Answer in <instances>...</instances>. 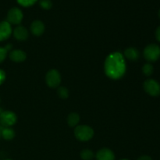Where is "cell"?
<instances>
[{
	"instance_id": "obj_1",
	"label": "cell",
	"mask_w": 160,
	"mask_h": 160,
	"mask_svg": "<svg viewBox=\"0 0 160 160\" xmlns=\"http://www.w3.org/2000/svg\"><path fill=\"white\" fill-rule=\"evenodd\" d=\"M126 62L124 56L119 52H115L106 57L104 70L106 76L113 80L121 78L126 73Z\"/></svg>"
},
{
	"instance_id": "obj_2",
	"label": "cell",
	"mask_w": 160,
	"mask_h": 160,
	"mask_svg": "<svg viewBox=\"0 0 160 160\" xmlns=\"http://www.w3.org/2000/svg\"><path fill=\"white\" fill-rule=\"evenodd\" d=\"M74 135L81 142H87L93 138L94 130L88 125H78L75 128Z\"/></svg>"
},
{
	"instance_id": "obj_3",
	"label": "cell",
	"mask_w": 160,
	"mask_h": 160,
	"mask_svg": "<svg viewBox=\"0 0 160 160\" xmlns=\"http://www.w3.org/2000/svg\"><path fill=\"white\" fill-rule=\"evenodd\" d=\"M143 55L148 62H156L160 57V47L156 44H150L145 48Z\"/></svg>"
},
{
	"instance_id": "obj_4",
	"label": "cell",
	"mask_w": 160,
	"mask_h": 160,
	"mask_svg": "<svg viewBox=\"0 0 160 160\" xmlns=\"http://www.w3.org/2000/svg\"><path fill=\"white\" fill-rule=\"evenodd\" d=\"M45 81L47 85L52 88L59 87L61 83V75L57 70H50L45 76Z\"/></svg>"
},
{
	"instance_id": "obj_5",
	"label": "cell",
	"mask_w": 160,
	"mask_h": 160,
	"mask_svg": "<svg viewBox=\"0 0 160 160\" xmlns=\"http://www.w3.org/2000/svg\"><path fill=\"white\" fill-rule=\"evenodd\" d=\"M144 90L147 94L153 97L160 95V84L154 79H148L144 82Z\"/></svg>"
},
{
	"instance_id": "obj_6",
	"label": "cell",
	"mask_w": 160,
	"mask_h": 160,
	"mask_svg": "<svg viewBox=\"0 0 160 160\" xmlns=\"http://www.w3.org/2000/svg\"><path fill=\"white\" fill-rule=\"evenodd\" d=\"M17 117L12 111H2L0 113V124L3 128H9L16 123Z\"/></svg>"
},
{
	"instance_id": "obj_7",
	"label": "cell",
	"mask_w": 160,
	"mask_h": 160,
	"mask_svg": "<svg viewBox=\"0 0 160 160\" xmlns=\"http://www.w3.org/2000/svg\"><path fill=\"white\" fill-rule=\"evenodd\" d=\"M23 12L20 9L13 7L9 10L7 13V22L10 24H20L23 20Z\"/></svg>"
},
{
	"instance_id": "obj_8",
	"label": "cell",
	"mask_w": 160,
	"mask_h": 160,
	"mask_svg": "<svg viewBox=\"0 0 160 160\" xmlns=\"http://www.w3.org/2000/svg\"><path fill=\"white\" fill-rule=\"evenodd\" d=\"M12 33L11 24L7 21L0 22V42L6 40Z\"/></svg>"
},
{
	"instance_id": "obj_9",
	"label": "cell",
	"mask_w": 160,
	"mask_h": 160,
	"mask_svg": "<svg viewBox=\"0 0 160 160\" xmlns=\"http://www.w3.org/2000/svg\"><path fill=\"white\" fill-rule=\"evenodd\" d=\"M97 160H115V155L109 148H103L96 154Z\"/></svg>"
},
{
	"instance_id": "obj_10",
	"label": "cell",
	"mask_w": 160,
	"mask_h": 160,
	"mask_svg": "<svg viewBox=\"0 0 160 160\" xmlns=\"http://www.w3.org/2000/svg\"><path fill=\"white\" fill-rule=\"evenodd\" d=\"M9 59L15 62H22L27 59V54L20 49H14L9 53Z\"/></svg>"
},
{
	"instance_id": "obj_11",
	"label": "cell",
	"mask_w": 160,
	"mask_h": 160,
	"mask_svg": "<svg viewBox=\"0 0 160 160\" xmlns=\"http://www.w3.org/2000/svg\"><path fill=\"white\" fill-rule=\"evenodd\" d=\"M31 31L34 36H41L45 31V25L41 20H34L31 25Z\"/></svg>"
},
{
	"instance_id": "obj_12",
	"label": "cell",
	"mask_w": 160,
	"mask_h": 160,
	"mask_svg": "<svg viewBox=\"0 0 160 160\" xmlns=\"http://www.w3.org/2000/svg\"><path fill=\"white\" fill-rule=\"evenodd\" d=\"M13 36L17 40L25 41L28 38V31L23 26H18L14 29Z\"/></svg>"
},
{
	"instance_id": "obj_13",
	"label": "cell",
	"mask_w": 160,
	"mask_h": 160,
	"mask_svg": "<svg viewBox=\"0 0 160 160\" xmlns=\"http://www.w3.org/2000/svg\"><path fill=\"white\" fill-rule=\"evenodd\" d=\"M124 56L131 61H137L140 57V52L138 50L134 47H130L125 49Z\"/></svg>"
},
{
	"instance_id": "obj_14",
	"label": "cell",
	"mask_w": 160,
	"mask_h": 160,
	"mask_svg": "<svg viewBox=\"0 0 160 160\" xmlns=\"http://www.w3.org/2000/svg\"><path fill=\"white\" fill-rule=\"evenodd\" d=\"M80 122V116L76 112H71L67 117V123L69 126L72 127H77Z\"/></svg>"
},
{
	"instance_id": "obj_15",
	"label": "cell",
	"mask_w": 160,
	"mask_h": 160,
	"mask_svg": "<svg viewBox=\"0 0 160 160\" xmlns=\"http://www.w3.org/2000/svg\"><path fill=\"white\" fill-rule=\"evenodd\" d=\"M2 137L5 139V140H12L14 137H15V132L13 130L10 128H3L1 131Z\"/></svg>"
},
{
	"instance_id": "obj_16",
	"label": "cell",
	"mask_w": 160,
	"mask_h": 160,
	"mask_svg": "<svg viewBox=\"0 0 160 160\" xmlns=\"http://www.w3.org/2000/svg\"><path fill=\"white\" fill-rule=\"evenodd\" d=\"M81 159L83 160H92L95 157L94 152L90 149H84L81 152Z\"/></svg>"
},
{
	"instance_id": "obj_17",
	"label": "cell",
	"mask_w": 160,
	"mask_h": 160,
	"mask_svg": "<svg viewBox=\"0 0 160 160\" xmlns=\"http://www.w3.org/2000/svg\"><path fill=\"white\" fill-rule=\"evenodd\" d=\"M57 94L60 98H62V99H67L69 97V90L66 87L61 86V87H59V88H58Z\"/></svg>"
},
{
	"instance_id": "obj_18",
	"label": "cell",
	"mask_w": 160,
	"mask_h": 160,
	"mask_svg": "<svg viewBox=\"0 0 160 160\" xmlns=\"http://www.w3.org/2000/svg\"><path fill=\"white\" fill-rule=\"evenodd\" d=\"M142 72H143L144 74L147 77L151 76L152 74L154 72V68H153V66L151 63L148 62V63L145 64L142 67Z\"/></svg>"
},
{
	"instance_id": "obj_19",
	"label": "cell",
	"mask_w": 160,
	"mask_h": 160,
	"mask_svg": "<svg viewBox=\"0 0 160 160\" xmlns=\"http://www.w3.org/2000/svg\"><path fill=\"white\" fill-rule=\"evenodd\" d=\"M39 5L44 9H50L52 6V2L51 0H40Z\"/></svg>"
},
{
	"instance_id": "obj_20",
	"label": "cell",
	"mask_w": 160,
	"mask_h": 160,
	"mask_svg": "<svg viewBox=\"0 0 160 160\" xmlns=\"http://www.w3.org/2000/svg\"><path fill=\"white\" fill-rule=\"evenodd\" d=\"M17 2L24 7L31 6L37 2V0H17Z\"/></svg>"
},
{
	"instance_id": "obj_21",
	"label": "cell",
	"mask_w": 160,
	"mask_h": 160,
	"mask_svg": "<svg viewBox=\"0 0 160 160\" xmlns=\"http://www.w3.org/2000/svg\"><path fill=\"white\" fill-rule=\"evenodd\" d=\"M7 52L8 51L6 50V48L0 47V63L5 60V59L6 58V56H7Z\"/></svg>"
},
{
	"instance_id": "obj_22",
	"label": "cell",
	"mask_w": 160,
	"mask_h": 160,
	"mask_svg": "<svg viewBox=\"0 0 160 160\" xmlns=\"http://www.w3.org/2000/svg\"><path fill=\"white\" fill-rule=\"evenodd\" d=\"M6 80V73L0 69V85L2 84Z\"/></svg>"
},
{
	"instance_id": "obj_23",
	"label": "cell",
	"mask_w": 160,
	"mask_h": 160,
	"mask_svg": "<svg viewBox=\"0 0 160 160\" xmlns=\"http://www.w3.org/2000/svg\"><path fill=\"white\" fill-rule=\"evenodd\" d=\"M156 38L158 42H160V26L158 27L156 30Z\"/></svg>"
},
{
	"instance_id": "obj_24",
	"label": "cell",
	"mask_w": 160,
	"mask_h": 160,
	"mask_svg": "<svg viewBox=\"0 0 160 160\" xmlns=\"http://www.w3.org/2000/svg\"><path fill=\"white\" fill-rule=\"evenodd\" d=\"M138 160H152V159L148 156H142L138 159Z\"/></svg>"
},
{
	"instance_id": "obj_25",
	"label": "cell",
	"mask_w": 160,
	"mask_h": 160,
	"mask_svg": "<svg viewBox=\"0 0 160 160\" xmlns=\"http://www.w3.org/2000/svg\"><path fill=\"white\" fill-rule=\"evenodd\" d=\"M3 128V127L2 126L1 124H0V138H1V136H2V134H1V131H2V129Z\"/></svg>"
},
{
	"instance_id": "obj_26",
	"label": "cell",
	"mask_w": 160,
	"mask_h": 160,
	"mask_svg": "<svg viewBox=\"0 0 160 160\" xmlns=\"http://www.w3.org/2000/svg\"><path fill=\"white\" fill-rule=\"evenodd\" d=\"M158 16H159V19H160V9L159 10V12H158Z\"/></svg>"
},
{
	"instance_id": "obj_27",
	"label": "cell",
	"mask_w": 160,
	"mask_h": 160,
	"mask_svg": "<svg viewBox=\"0 0 160 160\" xmlns=\"http://www.w3.org/2000/svg\"><path fill=\"white\" fill-rule=\"evenodd\" d=\"M2 112V110H1V109H0V113H1Z\"/></svg>"
},
{
	"instance_id": "obj_28",
	"label": "cell",
	"mask_w": 160,
	"mask_h": 160,
	"mask_svg": "<svg viewBox=\"0 0 160 160\" xmlns=\"http://www.w3.org/2000/svg\"><path fill=\"white\" fill-rule=\"evenodd\" d=\"M121 160H129V159H121Z\"/></svg>"
},
{
	"instance_id": "obj_29",
	"label": "cell",
	"mask_w": 160,
	"mask_h": 160,
	"mask_svg": "<svg viewBox=\"0 0 160 160\" xmlns=\"http://www.w3.org/2000/svg\"><path fill=\"white\" fill-rule=\"evenodd\" d=\"M6 160H11V159H6Z\"/></svg>"
}]
</instances>
